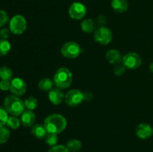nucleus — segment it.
Returning <instances> with one entry per match:
<instances>
[{
	"instance_id": "6",
	"label": "nucleus",
	"mask_w": 153,
	"mask_h": 152,
	"mask_svg": "<svg viewBox=\"0 0 153 152\" xmlns=\"http://www.w3.org/2000/svg\"><path fill=\"white\" fill-rule=\"evenodd\" d=\"M122 63L128 69H136L141 66L142 59L138 54L129 52L123 57Z\"/></svg>"
},
{
	"instance_id": "5",
	"label": "nucleus",
	"mask_w": 153,
	"mask_h": 152,
	"mask_svg": "<svg viewBox=\"0 0 153 152\" xmlns=\"http://www.w3.org/2000/svg\"><path fill=\"white\" fill-rule=\"evenodd\" d=\"M27 28V22L22 15H15L9 22V29L10 32L16 35L22 34Z\"/></svg>"
},
{
	"instance_id": "9",
	"label": "nucleus",
	"mask_w": 153,
	"mask_h": 152,
	"mask_svg": "<svg viewBox=\"0 0 153 152\" xmlns=\"http://www.w3.org/2000/svg\"><path fill=\"white\" fill-rule=\"evenodd\" d=\"M27 89L26 83L23 79L20 77H15L10 80V91L13 95L16 96H21L25 93Z\"/></svg>"
},
{
	"instance_id": "14",
	"label": "nucleus",
	"mask_w": 153,
	"mask_h": 152,
	"mask_svg": "<svg viewBox=\"0 0 153 152\" xmlns=\"http://www.w3.org/2000/svg\"><path fill=\"white\" fill-rule=\"evenodd\" d=\"M106 59L112 65H117L122 63L123 57L119 51L116 49H111L106 53Z\"/></svg>"
},
{
	"instance_id": "20",
	"label": "nucleus",
	"mask_w": 153,
	"mask_h": 152,
	"mask_svg": "<svg viewBox=\"0 0 153 152\" xmlns=\"http://www.w3.org/2000/svg\"><path fill=\"white\" fill-rule=\"evenodd\" d=\"M11 46L7 40H0V57L5 56L10 52Z\"/></svg>"
},
{
	"instance_id": "33",
	"label": "nucleus",
	"mask_w": 153,
	"mask_h": 152,
	"mask_svg": "<svg viewBox=\"0 0 153 152\" xmlns=\"http://www.w3.org/2000/svg\"><path fill=\"white\" fill-rule=\"evenodd\" d=\"M84 94V100L85 101H91L93 98V94L91 92H85Z\"/></svg>"
},
{
	"instance_id": "26",
	"label": "nucleus",
	"mask_w": 153,
	"mask_h": 152,
	"mask_svg": "<svg viewBox=\"0 0 153 152\" xmlns=\"http://www.w3.org/2000/svg\"><path fill=\"white\" fill-rule=\"evenodd\" d=\"M8 119V113L4 107L0 106V128L4 127L7 124Z\"/></svg>"
},
{
	"instance_id": "31",
	"label": "nucleus",
	"mask_w": 153,
	"mask_h": 152,
	"mask_svg": "<svg viewBox=\"0 0 153 152\" xmlns=\"http://www.w3.org/2000/svg\"><path fill=\"white\" fill-rule=\"evenodd\" d=\"M10 80H1L0 81V89L2 91H7L10 89Z\"/></svg>"
},
{
	"instance_id": "32",
	"label": "nucleus",
	"mask_w": 153,
	"mask_h": 152,
	"mask_svg": "<svg viewBox=\"0 0 153 152\" xmlns=\"http://www.w3.org/2000/svg\"><path fill=\"white\" fill-rule=\"evenodd\" d=\"M106 22V18L105 16L102 15H100L97 18V24L98 25H100V27H103L105 25Z\"/></svg>"
},
{
	"instance_id": "27",
	"label": "nucleus",
	"mask_w": 153,
	"mask_h": 152,
	"mask_svg": "<svg viewBox=\"0 0 153 152\" xmlns=\"http://www.w3.org/2000/svg\"><path fill=\"white\" fill-rule=\"evenodd\" d=\"M9 22V16L4 10H0V28L4 26Z\"/></svg>"
},
{
	"instance_id": "21",
	"label": "nucleus",
	"mask_w": 153,
	"mask_h": 152,
	"mask_svg": "<svg viewBox=\"0 0 153 152\" xmlns=\"http://www.w3.org/2000/svg\"><path fill=\"white\" fill-rule=\"evenodd\" d=\"M13 76V72L7 66H2L0 68V79L4 80H10Z\"/></svg>"
},
{
	"instance_id": "30",
	"label": "nucleus",
	"mask_w": 153,
	"mask_h": 152,
	"mask_svg": "<svg viewBox=\"0 0 153 152\" xmlns=\"http://www.w3.org/2000/svg\"><path fill=\"white\" fill-rule=\"evenodd\" d=\"M10 29L7 28H3L0 30V40H7L10 35Z\"/></svg>"
},
{
	"instance_id": "28",
	"label": "nucleus",
	"mask_w": 153,
	"mask_h": 152,
	"mask_svg": "<svg viewBox=\"0 0 153 152\" xmlns=\"http://www.w3.org/2000/svg\"><path fill=\"white\" fill-rule=\"evenodd\" d=\"M48 152H70L66 146L62 145H58L51 148Z\"/></svg>"
},
{
	"instance_id": "24",
	"label": "nucleus",
	"mask_w": 153,
	"mask_h": 152,
	"mask_svg": "<svg viewBox=\"0 0 153 152\" xmlns=\"http://www.w3.org/2000/svg\"><path fill=\"white\" fill-rule=\"evenodd\" d=\"M21 123V121L19 120L17 118V116H10V117H8V119H7V122L6 125L9 127L11 129H17L19 127Z\"/></svg>"
},
{
	"instance_id": "7",
	"label": "nucleus",
	"mask_w": 153,
	"mask_h": 152,
	"mask_svg": "<svg viewBox=\"0 0 153 152\" xmlns=\"http://www.w3.org/2000/svg\"><path fill=\"white\" fill-rule=\"evenodd\" d=\"M113 34L107 27H100L94 33V40L101 45H107L111 42Z\"/></svg>"
},
{
	"instance_id": "15",
	"label": "nucleus",
	"mask_w": 153,
	"mask_h": 152,
	"mask_svg": "<svg viewBox=\"0 0 153 152\" xmlns=\"http://www.w3.org/2000/svg\"><path fill=\"white\" fill-rule=\"evenodd\" d=\"M31 132L33 137L39 139L46 138L48 134L44 125H40V124H35V125H33Z\"/></svg>"
},
{
	"instance_id": "12",
	"label": "nucleus",
	"mask_w": 153,
	"mask_h": 152,
	"mask_svg": "<svg viewBox=\"0 0 153 152\" xmlns=\"http://www.w3.org/2000/svg\"><path fill=\"white\" fill-rule=\"evenodd\" d=\"M49 99L52 104L55 105L60 104L64 100V95L60 88H53L49 92Z\"/></svg>"
},
{
	"instance_id": "25",
	"label": "nucleus",
	"mask_w": 153,
	"mask_h": 152,
	"mask_svg": "<svg viewBox=\"0 0 153 152\" xmlns=\"http://www.w3.org/2000/svg\"><path fill=\"white\" fill-rule=\"evenodd\" d=\"M58 134H48L47 136L45 138V142H46V144L48 145L51 146V147H53V146L56 145L57 142H58Z\"/></svg>"
},
{
	"instance_id": "23",
	"label": "nucleus",
	"mask_w": 153,
	"mask_h": 152,
	"mask_svg": "<svg viewBox=\"0 0 153 152\" xmlns=\"http://www.w3.org/2000/svg\"><path fill=\"white\" fill-rule=\"evenodd\" d=\"M10 133L8 128L1 127L0 128V144H4L7 142L10 139Z\"/></svg>"
},
{
	"instance_id": "17",
	"label": "nucleus",
	"mask_w": 153,
	"mask_h": 152,
	"mask_svg": "<svg viewBox=\"0 0 153 152\" xmlns=\"http://www.w3.org/2000/svg\"><path fill=\"white\" fill-rule=\"evenodd\" d=\"M81 28L85 33H92L95 31L96 23L92 19H87L81 23Z\"/></svg>"
},
{
	"instance_id": "11",
	"label": "nucleus",
	"mask_w": 153,
	"mask_h": 152,
	"mask_svg": "<svg viewBox=\"0 0 153 152\" xmlns=\"http://www.w3.org/2000/svg\"><path fill=\"white\" fill-rule=\"evenodd\" d=\"M136 135L141 139H147L153 135V128L147 123H140L136 128Z\"/></svg>"
},
{
	"instance_id": "10",
	"label": "nucleus",
	"mask_w": 153,
	"mask_h": 152,
	"mask_svg": "<svg viewBox=\"0 0 153 152\" xmlns=\"http://www.w3.org/2000/svg\"><path fill=\"white\" fill-rule=\"evenodd\" d=\"M69 15L73 19H82L85 17L87 9L83 4L80 2H74L69 7Z\"/></svg>"
},
{
	"instance_id": "4",
	"label": "nucleus",
	"mask_w": 153,
	"mask_h": 152,
	"mask_svg": "<svg viewBox=\"0 0 153 152\" xmlns=\"http://www.w3.org/2000/svg\"><path fill=\"white\" fill-rule=\"evenodd\" d=\"M61 52L64 57L69 59H75L83 52V49L76 42H67L61 47Z\"/></svg>"
},
{
	"instance_id": "3",
	"label": "nucleus",
	"mask_w": 153,
	"mask_h": 152,
	"mask_svg": "<svg viewBox=\"0 0 153 152\" xmlns=\"http://www.w3.org/2000/svg\"><path fill=\"white\" fill-rule=\"evenodd\" d=\"M54 83L61 89L70 87L73 82V74L69 69L61 67L58 69L54 75Z\"/></svg>"
},
{
	"instance_id": "18",
	"label": "nucleus",
	"mask_w": 153,
	"mask_h": 152,
	"mask_svg": "<svg viewBox=\"0 0 153 152\" xmlns=\"http://www.w3.org/2000/svg\"><path fill=\"white\" fill-rule=\"evenodd\" d=\"M66 147L68 148L70 152H77L82 149V143L79 139H70L67 142Z\"/></svg>"
},
{
	"instance_id": "34",
	"label": "nucleus",
	"mask_w": 153,
	"mask_h": 152,
	"mask_svg": "<svg viewBox=\"0 0 153 152\" xmlns=\"http://www.w3.org/2000/svg\"><path fill=\"white\" fill-rule=\"evenodd\" d=\"M149 70H150L151 72L153 73V62L151 63L150 65H149Z\"/></svg>"
},
{
	"instance_id": "22",
	"label": "nucleus",
	"mask_w": 153,
	"mask_h": 152,
	"mask_svg": "<svg viewBox=\"0 0 153 152\" xmlns=\"http://www.w3.org/2000/svg\"><path fill=\"white\" fill-rule=\"evenodd\" d=\"M24 105L27 110H33L37 108V105H38V101H37V98H34V97H28L24 101Z\"/></svg>"
},
{
	"instance_id": "1",
	"label": "nucleus",
	"mask_w": 153,
	"mask_h": 152,
	"mask_svg": "<svg viewBox=\"0 0 153 152\" xmlns=\"http://www.w3.org/2000/svg\"><path fill=\"white\" fill-rule=\"evenodd\" d=\"M67 124V120L62 115L52 114L45 119L43 125L48 134H58L65 130Z\"/></svg>"
},
{
	"instance_id": "2",
	"label": "nucleus",
	"mask_w": 153,
	"mask_h": 152,
	"mask_svg": "<svg viewBox=\"0 0 153 152\" xmlns=\"http://www.w3.org/2000/svg\"><path fill=\"white\" fill-rule=\"evenodd\" d=\"M3 106L7 113L10 116H21L25 109L24 102L18 96L9 95L4 98Z\"/></svg>"
},
{
	"instance_id": "8",
	"label": "nucleus",
	"mask_w": 153,
	"mask_h": 152,
	"mask_svg": "<svg viewBox=\"0 0 153 152\" xmlns=\"http://www.w3.org/2000/svg\"><path fill=\"white\" fill-rule=\"evenodd\" d=\"M64 101L70 107H76L84 101V94L79 89H71L65 95Z\"/></svg>"
},
{
	"instance_id": "13",
	"label": "nucleus",
	"mask_w": 153,
	"mask_h": 152,
	"mask_svg": "<svg viewBox=\"0 0 153 152\" xmlns=\"http://www.w3.org/2000/svg\"><path fill=\"white\" fill-rule=\"evenodd\" d=\"M35 119L36 116L32 110H24L23 113L21 114V123L24 127H26V128L32 127L34 125Z\"/></svg>"
},
{
	"instance_id": "29",
	"label": "nucleus",
	"mask_w": 153,
	"mask_h": 152,
	"mask_svg": "<svg viewBox=\"0 0 153 152\" xmlns=\"http://www.w3.org/2000/svg\"><path fill=\"white\" fill-rule=\"evenodd\" d=\"M126 67L124 66L123 64H117L116 65L114 68V74L117 76H121L125 73L126 72Z\"/></svg>"
},
{
	"instance_id": "16",
	"label": "nucleus",
	"mask_w": 153,
	"mask_h": 152,
	"mask_svg": "<svg viewBox=\"0 0 153 152\" xmlns=\"http://www.w3.org/2000/svg\"><path fill=\"white\" fill-rule=\"evenodd\" d=\"M111 7L117 13H124L128 8V3L126 0H112Z\"/></svg>"
},
{
	"instance_id": "19",
	"label": "nucleus",
	"mask_w": 153,
	"mask_h": 152,
	"mask_svg": "<svg viewBox=\"0 0 153 152\" xmlns=\"http://www.w3.org/2000/svg\"><path fill=\"white\" fill-rule=\"evenodd\" d=\"M38 87L43 91H50L53 89V81L51 79L44 77L39 81Z\"/></svg>"
}]
</instances>
